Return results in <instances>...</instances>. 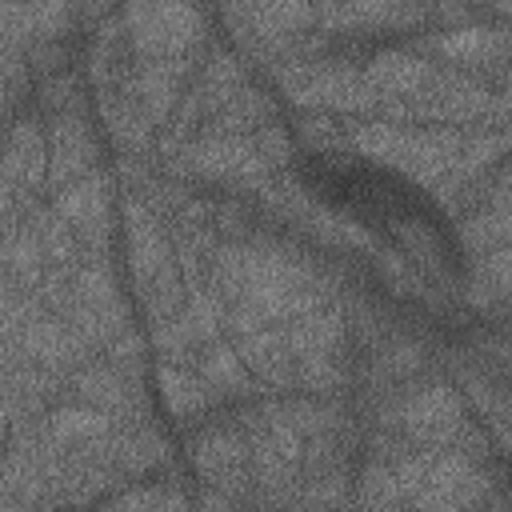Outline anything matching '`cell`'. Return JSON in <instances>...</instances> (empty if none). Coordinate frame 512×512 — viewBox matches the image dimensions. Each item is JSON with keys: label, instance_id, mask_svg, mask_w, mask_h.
<instances>
[{"label": "cell", "instance_id": "cell-2", "mask_svg": "<svg viewBox=\"0 0 512 512\" xmlns=\"http://www.w3.org/2000/svg\"><path fill=\"white\" fill-rule=\"evenodd\" d=\"M112 428V416L96 404H72V408H60L52 420H48V436L52 444H88L96 436H104Z\"/></svg>", "mask_w": 512, "mask_h": 512}, {"label": "cell", "instance_id": "cell-1", "mask_svg": "<svg viewBox=\"0 0 512 512\" xmlns=\"http://www.w3.org/2000/svg\"><path fill=\"white\" fill-rule=\"evenodd\" d=\"M124 28L144 60H160L184 56L200 40L204 20L188 0H132L124 8Z\"/></svg>", "mask_w": 512, "mask_h": 512}, {"label": "cell", "instance_id": "cell-3", "mask_svg": "<svg viewBox=\"0 0 512 512\" xmlns=\"http://www.w3.org/2000/svg\"><path fill=\"white\" fill-rule=\"evenodd\" d=\"M160 392H164L168 408L180 412V416L204 408V400H208V384L196 380L188 368H176V364H168V368L160 372Z\"/></svg>", "mask_w": 512, "mask_h": 512}]
</instances>
